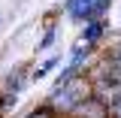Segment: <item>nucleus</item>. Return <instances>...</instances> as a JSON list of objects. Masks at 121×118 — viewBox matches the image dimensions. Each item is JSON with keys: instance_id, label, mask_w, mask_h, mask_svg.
Returning a JSON list of instances; mask_svg holds the SVG:
<instances>
[{"instance_id": "obj_1", "label": "nucleus", "mask_w": 121, "mask_h": 118, "mask_svg": "<svg viewBox=\"0 0 121 118\" xmlns=\"http://www.w3.org/2000/svg\"><path fill=\"white\" fill-rule=\"evenodd\" d=\"M94 85L91 82H85V79H67V82H60L58 88H55V94H52V100H48V106L55 109V115H73L79 106L85 103V100H91L94 97Z\"/></svg>"}, {"instance_id": "obj_5", "label": "nucleus", "mask_w": 121, "mask_h": 118, "mask_svg": "<svg viewBox=\"0 0 121 118\" xmlns=\"http://www.w3.org/2000/svg\"><path fill=\"white\" fill-rule=\"evenodd\" d=\"M58 61H60L58 55H55V58H48V61H45V64H39V67H36V73H33V76H36V79H43V76L48 73V70H52V67H55Z\"/></svg>"}, {"instance_id": "obj_4", "label": "nucleus", "mask_w": 121, "mask_h": 118, "mask_svg": "<svg viewBox=\"0 0 121 118\" xmlns=\"http://www.w3.org/2000/svg\"><path fill=\"white\" fill-rule=\"evenodd\" d=\"M100 36H103V21H100V18H97V21H88V27L82 30V43H91V45H94Z\"/></svg>"}, {"instance_id": "obj_8", "label": "nucleus", "mask_w": 121, "mask_h": 118, "mask_svg": "<svg viewBox=\"0 0 121 118\" xmlns=\"http://www.w3.org/2000/svg\"><path fill=\"white\" fill-rule=\"evenodd\" d=\"M52 39H55V30H48V33L43 36V43H39V48H48V45H52Z\"/></svg>"}, {"instance_id": "obj_3", "label": "nucleus", "mask_w": 121, "mask_h": 118, "mask_svg": "<svg viewBox=\"0 0 121 118\" xmlns=\"http://www.w3.org/2000/svg\"><path fill=\"white\" fill-rule=\"evenodd\" d=\"M76 118H109L112 112H109V106L103 103V100H97V97H91V100H85V103L79 106L73 112Z\"/></svg>"}, {"instance_id": "obj_2", "label": "nucleus", "mask_w": 121, "mask_h": 118, "mask_svg": "<svg viewBox=\"0 0 121 118\" xmlns=\"http://www.w3.org/2000/svg\"><path fill=\"white\" fill-rule=\"evenodd\" d=\"M109 3L112 0H67V18H73V21H97L100 15L109 9Z\"/></svg>"}, {"instance_id": "obj_7", "label": "nucleus", "mask_w": 121, "mask_h": 118, "mask_svg": "<svg viewBox=\"0 0 121 118\" xmlns=\"http://www.w3.org/2000/svg\"><path fill=\"white\" fill-rule=\"evenodd\" d=\"M109 112H112V118H121V97L112 100V109H109Z\"/></svg>"}, {"instance_id": "obj_6", "label": "nucleus", "mask_w": 121, "mask_h": 118, "mask_svg": "<svg viewBox=\"0 0 121 118\" xmlns=\"http://www.w3.org/2000/svg\"><path fill=\"white\" fill-rule=\"evenodd\" d=\"M109 61H112V64H121V43L115 45L112 52H109Z\"/></svg>"}]
</instances>
